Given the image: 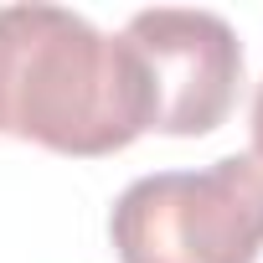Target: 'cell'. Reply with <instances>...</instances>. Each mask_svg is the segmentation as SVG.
<instances>
[{"label": "cell", "instance_id": "1", "mask_svg": "<svg viewBox=\"0 0 263 263\" xmlns=\"http://www.w3.org/2000/svg\"><path fill=\"white\" fill-rule=\"evenodd\" d=\"M150 129V88L124 36L62 6H0V135L98 160Z\"/></svg>", "mask_w": 263, "mask_h": 263}, {"label": "cell", "instance_id": "2", "mask_svg": "<svg viewBox=\"0 0 263 263\" xmlns=\"http://www.w3.org/2000/svg\"><path fill=\"white\" fill-rule=\"evenodd\" d=\"M119 263H258L263 160L222 155L201 171L129 181L108 212Z\"/></svg>", "mask_w": 263, "mask_h": 263}, {"label": "cell", "instance_id": "3", "mask_svg": "<svg viewBox=\"0 0 263 263\" xmlns=\"http://www.w3.org/2000/svg\"><path fill=\"white\" fill-rule=\"evenodd\" d=\"M119 36L129 42L145 72L155 135L176 140L212 135L232 114L242 83V47L217 11H181V6L135 11Z\"/></svg>", "mask_w": 263, "mask_h": 263}, {"label": "cell", "instance_id": "4", "mask_svg": "<svg viewBox=\"0 0 263 263\" xmlns=\"http://www.w3.org/2000/svg\"><path fill=\"white\" fill-rule=\"evenodd\" d=\"M248 129H253V160H263V83H258V93H253V119H248Z\"/></svg>", "mask_w": 263, "mask_h": 263}]
</instances>
